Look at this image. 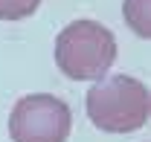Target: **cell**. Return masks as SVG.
<instances>
[{
	"label": "cell",
	"instance_id": "obj_2",
	"mask_svg": "<svg viewBox=\"0 0 151 142\" xmlns=\"http://www.w3.org/2000/svg\"><path fill=\"white\" fill-rule=\"evenodd\" d=\"M87 116L105 133H131L148 122L151 96L131 75H108L87 90Z\"/></svg>",
	"mask_w": 151,
	"mask_h": 142
},
{
	"label": "cell",
	"instance_id": "obj_3",
	"mask_svg": "<svg viewBox=\"0 0 151 142\" xmlns=\"http://www.w3.org/2000/svg\"><path fill=\"white\" fill-rule=\"evenodd\" d=\"M70 128V107L50 93H29L18 99L9 116L12 142H67Z\"/></svg>",
	"mask_w": 151,
	"mask_h": 142
},
{
	"label": "cell",
	"instance_id": "obj_5",
	"mask_svg": "<svg viewBox=\"0 0 151 142\" xmlns=\"http://www.w3.org/2000/svg\"><path fill=\"white\" fill-rule=\"evenodd\" d=\"M41 0H0V20H23L35 15Z\"/></svg>",
	"mask_w": 151,
	"mask_h": 142
},
{
	"label": "cell",
	"instance_id": "obj_1",
	"mask_svg": "<svg viewBox=\"0 0 151 142\" xmlns=\"http://www.w3.org/2000/svg\"><path fill=\"white\" fill-rule=\"evenodd\" d=\"M55 67L73 81H99L116 61V38L99 20H73L55 35Z\"/></svg>",
	"mask_w": 151,
	"mask_h": 142
},
{
	"label": "cell",
	"instance_id": "obj_4",
	"mask_svg": "<svg viewBox=\"0 0 151 142\" xmlns=\"http://www.w3.org/2000/svg\"><path fill=\"white\" fill-rule=\"evenodd\" d=\"M122 15L139 38H151V0H125Z\"/></svg>",
	"mask_w": 151,
	"mask_h": 142
}]
</instances>
